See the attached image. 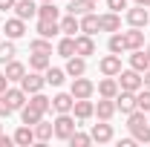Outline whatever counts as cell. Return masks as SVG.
<instances>
[{"mask_svg":"<svg viewBox=\"0 0 150 147\" xmlns=\"http://www.w3.org/2000/svg\"><path fill=\"white\" fill-rule=\"evenodd\" d=\"M12 144H15L12 136H0V147H12Z\"/></svg>","mask_w":150,"mask_h":147,"instance_id":"43","label":"cell"},{"mask_svg":"<svg viewBox=\"0 0 150 147\" xmlns=\"http://www.w3.org/2000/svg\"><path fill=\"white\" fill-rule=\"evenodd\" d=\"M67 75H69V78L87 75V58H81V55H72V58H67Z\"/></svg>","mask_w":150,"mask_h":147,"instance_id":"15","label":"cell"},{"mask_svg":"<svg viewBox=\"0 0 150 147\" xmlns=\"http://www.w3.org/2000/svg\"><path fill=\"white\" fill-rule=\"evenodd\" d=\"M0 15H3V12H0Z\"/></svg>","mask_w":150,"mask_h":147,"instance_id":"52","label":"cell"},{"mask_svg":"<svg viewBox=\"0 0 150 147\" xmlns=\"http://www.w3.org/2000/svg\"><path fill=\"white\" fill-rule=\"evenodd\" d=\"M26 35V20H20L18 15L12 20H6V37L9 40H18V37H23Z\"/></svg>","mask_w":150,"mask_h":147,"instance_id":"13","label":"cell"},{"mask_svg":"<svg viewBox=\"0 0 150 147\" xmlns=\"http://www.w3.org/2000/svg\"><path fill=\"white\" fill-rule=\"evenodd\" d=\"M29 49H32V52H49V55H52V40H49V37H35V40L29 43Z\"/></svg>","mask_w":150,"mask_h":147,"instance_id":"39","label":"cell"},{"mask_svg":"<svg viewBox=\"0 0 150 147\" xmlns=\"http://www.w3.org/2000/svg\"><path fill=\"white\" fill-rule=\"evenodd\" d=\"M67 141H69L72 147H90V144H93V136H87V133H78V130H75Z\"/></svg>","mask_w":150,"mask_h":147,"instance_id":"38","label":"cell"},{"mask_svg":"<svg viewBox=\"0 0 150 147\" xmlns=\"http://www.w3.org/2000/svg\"><path fill=\"white\" fill-rule=\"evenodd\" d=\"M20 118H23V124H29V127H35L38 121L43 118V112H40V110H35L32 104H26V107L20 110Z\"/></svg>","mask_w":150,"mask_h":147,"instance_id":"32","label":"cell"},{"mask_svg":"<svg viewBox=\"0 0 150 147\" xmlns=\"http://www.w3.org/2000/svg\"><path fill=\"white\" fill-rule=\"evenodd\" d=\"M121 35H124V43H127V52H133V49H144V32H142V29L130 26V29L121 32Z\"/></svg>","mask_w":150,"mask_h":147,"instance_id":"11","label":"cell"},{"mask_svg":"<svg viewBox=\"0 0 150 147\" xmlns=\"http://www.w3.org/2000/svg\"><path fill=\"white\" fill-rule=\"evenodd\" d=\"M72 112H75V118L87 121V118H93V115H95V104L90 101V98H75V104H72Z\"/></svg>","mask_w":150,"mask_h":147,"instance_id":"10","label":"cell"},{"mask_svg":"<svg viewBox=\"0 0 150 147\" xmlns=\"http://www.w3.org/2000/svg\"><path fill=\"white\" fill-rule=\"evenodd\" d=\"M142 81H144V87L150 90V69H147V72H142Z\"/></svg>","mask_w":150,"mask_h":147,"instance_id":"46","label":"cell"},{"mask_svg":"<svg viewBox=\"0 0 150 147\" xmlns=\"http://www.w3.org/2000/svg\"><path fill=\"white\" fill-rule=\"evenodd\" d=\"M0 136H3V124H0Z\"/></svg>","mask_w":150,"mask_h":147,"instance_id":"50","label":"cell"},{"mask_svg":"<svg viewBox=\"0 0 150 147\" xmlns=\"http://www.w3.org/2000/svg\"><path fill=\"white\" fill-rule=\"evenodd\" d=\"M12 139H15V144H20V147H29L32 141H35V130L29 127V124H23V127H18V133H15Z\"/></svg>","mask_w":150,"mask_h":147,"instance_id":"28","label":"cell"},{"mask_svg":"<svg viewBox=\"0 0 150 147\" xmlns=\"http://www.w3.org/2000/svg\"><path fill=\"white\" fill-rule=\"evenodd\" d=\"M72 104H75L72 92H58L52 98V110L55 112H72Z\"/></svg>","mask_w":150,"mask_h":147,"instance_id":"19","label":"cell"},{"mask_svg":"<svg viewBox=\"0 0 150 147\" xmlns=\"http://www.w3.org/2000/svg\"><path fill=\"white\" fill-rule=\"evenodd\" d=\"M81 20V32L84 35H95V32H101V23H98V15H84V18H78Z\"/></svg>","mask_w":150,"mask_h":147,"instance_id":"27","label":"cell"},{"mask_svg":"<svg viewBox=\"0 0 150 147\" xmlns=\"http://www.w3.org/2000/svg\"><path fill=\"white\" fill-rule=\"evenodd\" d=\"M93 141H98V144H107V141H112V124H107V121H101V124H93Z\"/></svg>","mask_w":150,"mask_h":147,"instance_id":"17","label":"cell"},{"mask_svg":"<svg viewBox=\"0 0 150 147\" xmlns=\"http://www.w3.org/2000/svg\"><path fill=\"white\" fill-rule=\"evenodd\" d=\"M133 3H136V6H144V3H147V0H133Z\"/></svg>","mask_w":150,"mask_h":147,"instance_id":"47","label":"cell"},{"mask_svg":"<svg viewBox=\"0 0 150 147\" xmlns=\"http://www.w3.org/2000/svg\"><path fill=\"white\" fill-rule=\"evenodd\" d=\"M9 112H15V110H12V104L6 101V95L0 92V115H9Z\"/></svg>","mask_w":150,"mask_h":147,"instance_id":"41","label":"cell"},{"mask_svg":"<svg viewBox=\"0 0 150 147\" xmlns=\"http://www.w3.org/2000/svg\"><path fill=\"white\" fill-rule=\"evenodd\" d=\"M15 3H18V0H0V12H6V9H15Z\"/></svg>","mask_w":150,"mask_h":147,"instance_id":"42","label":"cell"},{"mask_svg":"<svg viewBox=\"0 0 150 147\" xmlns=\"http://www.w3.org/2000/svg\"><path fill=\"white\" fill-rule=\"evenodd\" d=\"M115 110H121L124 115H130L133 110H139V107H136V92L118 90V95H115Z\"/></svg>","mask_w":150,"mask_h":147,"instance_id":"7","label":"cell"},{"mask_svg":"<svg viewBox=\"0 0 150 147\" xmlns=\"http://www.w3.org/2000/svg\"><path fill=\"white\" fill-rule=\"evenodd\" d=\"M3 95H6V101L12 104V110H23V107H26V101H29V95L20 90V87H9Z\"/></svg>","mask_w":150,"mask_h":147,"instance_id":"12","label":"cell"},{"mask_svg":"<svg viewBox=\"0 0 150 147\" xmlns=\"http://www.w3.org/2000/svg\"><path fill=\"white\" fill-rule=\"evenodd\" d=\"M23 75H26V66H23L20 61L12 58V61L6 64V78H9V84H12V81H18V84H20V78H23Z\"/></svg>","mask_w":150,"mask_h":147,"instance_id":"29","label":"cell"},{"mask_svg":"<svg viewBox=\"0 0 150 147\" xmlns=\"http://www.w3.org/2000/svg\"><path fill=\"white\" fill-rule=\"evenodd\" d=\"M136 107L142 112H150V90L147 87H142V90L136 92Z\"/></svg>","mask_w":150,"mask_h":147,"instance_id":"36","label":"cell"},{"mask_svg":"<svg viewBox=\"0 0 150 147\" xmlns=\"http://www.w3.org/2000/svg\"><path fill=\"white\" fill-rule=\"evenodd\" d=\"M115 78H118V90L139 92L142 87H144V81H142V72H136V69H121Z\"/></svg>","mask_w":150,"mask_h":147,"instance_id":"2","label":"cell"},{"mask_svg":"<svg viewBox=\"0 0 150 147\" xmlns=\"http://www.w3.org/2000/svg\"><path fill=\"white\" fill-rule=\"evenodd\" d=\"M52 124H55V139H64V141L78 130V124H75V118L69 115V112H58V118L52 121Z\"/></svg>","mask_w":150,"mask_h":147,"instance_id":"3","label":"cell"},{"mask_svg":"<svg viewBox=\"0 0 150 147\" xmlns=\"http://www.w3.org/2000/svg\"><path fill=\"white\" fill-rule=\"evenodd\" d=\"M58 55H64V58H72L75 55V37L72 35H67V37L58 40Z\"/></svg>","mask_w":150,"mask_h":147,"instance_id":"34","label":"cell"},{"mask_svg":"<svg viewBox=\"0 0 150 147\" xmlns=\"http://www.w3.org/2000/svg\"><path fill=\"white\" fill-rule=\"evenodd\" d=\"M43 87H46V78H43L40 72H35V69H32V72H26L23 78H20V90L26 92V95H32V92H40Z\"/></svg>","mask_w":150,"mask_h":147,"instance_id":"4","label":"cell"},{"mask_svg":"<svg viewBox=\"0 0 150 147\" xmlns=\"http://www.w3.org/2000/svg\"><path fill=\"white\" fill-rule=\"evenodd\" d=\"M58 32H61L58 20H38V35H40V37H49V40H52Z\"/></svg>","mask_w":150,"mask_h":147,"instance_id":"30","label":"cell"},{"mask_svg":"<svg viewBox=\"0 0 150 147\" xmlns=\"http://www.w3.org/2000/svg\"><path fill=\"white\" fill-rule=\"evenodd\" d=\"M107 46H110L112 55H121V52H127V43H124V35H121V32H112Z\"/></svg>","mask_w":150,"mask_h":147,"instance_id":"33","label":"cell"},{"mask_svg":"<svg viewBox=\"0 0 150 147\" xmlns=\"http://www.w3.org/2000/svg\"><path fill=\"white\" fill-rule=\"evenodd\" d=\"M49 66H52L49 52H32V58H29V69H35V72H46Z\"/></svg>","mask_w":150,"mask_h":147,"instance_id":"22","label":"cell"},{"mask_svg":"<svg viewBox=\"0 0 150 147\" xmlns=\"http://www.w3.org/2000/svg\"><path fill=\"white\" fill-rule=\"evenodd\" d=\"M15 15H18L20 20L38 18V6H35V0H18V3H15Z\"/></svg>","mask_w":150,"mask_h":147,"instance_id":"18","label":"cell"},{"mask_svg":"<svg viewBox=\"0 0 150 147\" xmlns=\"http://www.w3.org/2000/svg\"><path fill=\"white\" fill-rule=\"evenodd\" d=\"M98 69H101V75H112V78H115V75L121 72V55H107V58H101V61H98Z\"/></svg>","mask_w":150,"mask_h":147,"instance_id":"9","label":"cell"},{"mask_svg":"<svg viewBox=\"0 0 150 147\" xmlns=\"http://www.w3.org/2000/svg\"><path fill=\"white\" fill-rule=\"evenodd\" d=\"M32 130H35V139H38V141H49V139L55 136V124H49V121H43V118H40Z\"/></svg>","mask_w":150,"mask_h":147,"instance_id":"26","label":"cell"},{"mask_svg":"<svg viewBox=\"0 0 150 147\" xmlns=\"http://www.w3.org/2000/svg\"><path fill=\"white\" fill-rule=\"evenodd\" d=\"M95 115H98L101 121H110L112 115H115V98H101V101L95 104Z\"/></svg>","mask_w":150,"mask_h":147,"instance_id":"20","label":"cell"},{"mask_svg":"<svg viewBox=\"0 0 150 147\" xmlns=\"http://www.w3.org/2000/svg\"><path fill=\"white\" fill-rule=\"evenodd\" d=\"M98 95H101V98H115V95H118V78L104 75V81L98 84Z\"/></svg>","mask_w":150,"mask_h":147,"instance_id":"21","label":"cell"},{"mask_svg":"<svg viewBox=\"0 0 150 147\" xmlns=\"http://www.w3.org/2000/svg\"><path fill=\"white\" fill-rule=\"evenodd\" d=\"M144 52H147V55H150V43H147V49H144Z\"/></svg>","mask_w":150,"mask_h":147,"instance_id":"49","label":"cell"},{"mask_svg":"<svg viewBox=\"0 0 150 147\" xmlns=\"http://www.w3.org/2000/svg\"><path fill=\"white\" fill-rule=\"evenodd\" d=\"M43 78H46V84H52V87H61V84H64V78H67V69H58V66H49Z\"/></svg>","mask_w":150,"mask_h":147,"instance_id":"35","label":"cell"},{"mask_svg":"<svg viewBox=\"0 0 150 147\" xmlns=\"http://www.w3.org/2000/svg\"><path fill=\"white\" fill-rule=\"evenodd\" d=\"M58 26H61L64 35H72V37H75V32H81V20L75 18V15H69V12H67V18L58 20Z\"/></svg>","mask_w":150,"mask_h":147,"instance_id":"24","label":"cell"},{"mask_svg":"<svg viewBox=\"0 0 150 147\" xmlns=\"http://www.w3.org/2000/svg\"><path fill=\"white\" fill-rule=\"evenodd\" d=\"M107 6H110V12H121V9H127V0H107Z\"/></svg>","mask_w":150,"mask_h":147,"instance_id":"40","label":"cell"},{"mask_svg":"<svg viewBox=\"0 0 150 147\" xmlns=\"http://www.w3.org/2000/svg\"><path fill=\"white\" fill-rule=\"evenodd\" d=\"M98 23H101V32H118V29H121V18H118V12H107V15H101Z\"/></svg>","mask_w":150,"mask_h":147,"instance_id":"23","label":"cell"},{"mask_svg":"<svg viewBox=\"0 0 150 147\" xmlns=\"http://www.w3.org/2000/svg\"><path fill=\"white\" fill-rule=\"evenodd\" d=\"M40 3H55V0H40Z\"/></svg>","mask_w":150,"mask_h":147,"instance_id":"48","label":"cell"},{"mask_svg":"<svg viewBox=\"0 0 150 147\" xmlns=\"http://www.w3.org/2000/svg\"><path fill=\"white\" fill-rule=\"evenodd\" d=\"M26 104H32V107H35V110H40V112H46L49 107H52V98H46V95H43V90H40V92H32Z\"/></svg>","mask_w":150,"mask_h":147,"instance_id":"31","label":"cell"},{"mask_svg":"<svg viewBox=\"0 0 150 147\" xmlns=\"http://www.w3.org/2000/svg\"><path fill=\"white\" fill-rule=\"evenodd\" d=\"M133 144H136V139H121V144H118V147H133Z\"/></svg>","mask_w":150,"mask_h":147,"instance_id":"45","label":"cell"},{"mask_svg":"<svg viewBox=\"0 0 150 147\" xmlns=\"http://www.w3.org/2000/svg\"><path fill=\"white\" fill-rule=\"evenodd\" d=\"M38 20H61V9L55 3H40L38 6Z\"/></svg>","mask_w":150,"mask_h":147,"instance_id":"25","label":"cell"},{"mask_svg":"<svg viewBox=\"0 0 150 147\" xmlns=\"http://www.w3.org/2000/svg\"><path fill=\"white\" fill-rule=\"evenodd\" d=\"M130 69H136V72H147V69H150V55L144 52V49H133Z\"/></svg>","mask_w":150,"mask_h":147,"instance_id":"14","label":"cell"},{"mask_svg":"<svg viewBox=\"0 0 150 147\" xmlns=\"http://www.w3.org/2000/svg\"><path fill=\"white\" fill-rule=\"evenodd\" d=\"M124 18H127V23H130V26L144 29V26L150 23V12H147V6H133V9H127V12H124Z\"/></svg>","mask_w":150,"mask_h":147,"instance_id":"5","label":"cell"},{"mask_svg":"<svg viewBox=\"0 0 150 147\" xmlns=\"http://www.w3.org/2000/svg\"><path fill=\"white\" fill-rule=\"evenodd\" d=\"M95 9V0H69V6H67V12L75 15V18H84V15H90Z\"/></svg>","mask_w":150,"mask_h":147,"instance_id":"16","label":"cell"},{"mask_svg":"<svg viewBox=\"0 0 150 147\" xmlns=\"http://www.w3.org/2000/svg\"><path fill=\"white\" fill-rule=\"evenodd\" d=\"M144 6H147V9H150V0H147V3H144Z\"/></svg>","mask_w":150,"mask_h":147,"instance_id":"51","label":"cell"},{"mask_svg":"<svg viewBox=\"0 0 150 147\" xmlns=\"http://www.w3.org/2000/svg\"><path fill=\"white\" fill-rule=\"evenodd\" d=\"M75 55H81V58H90V55H95V40H93V35H75Z\"/></svg>","mask_w":150,"mask_h":147,"instance_id":"8","label":"cell"},{"mask_svg":"<svg viewBox=\"0 0 150 147\" xmlns=\"http://www.w3.org/2000/svg\"><path fill=\"white\" fill-rule=\"evenodd\" d=\"M72 98H93L95 92V84L90 81V78H84V75H78V78H72Z\"/></svg>","mask_w":150,"mask_h":147,"instance_id":"6","label":"cell"},{"mask_svg":"<svg viewBox=\"0 0 150 147\" xmlns=\"http://www.w3.org/2000/svg\"><path fill=\"white\" fill-rule=\"evenodd\" d=\"M127 127H130L136 141H150V121H147V115L142 110H133L127 115Z\"/></svg>","mask_w":150,"mask_h":147,"instance_id":"1","label":"cell"},{"mask_svg":"<svg viewBox=\"0 0 150 147\" xmlns=\"http://www.w3.org/2000/svg\"><path fill=\"white\" fill-rule=\"evenodd\" d=\"M9 90V78H6V72H0V92Z\"/></svg>","mask_w":150,"mask_h":147,"instance_id":"44","label":"cell"},{"mask_svg":"<svg viewBox=\"0 0 150 147\" xmlns=\"http://www.w3.org/2000/svg\"><path fill=\"white\" fill-rule=\"evenodd\" d=\"M15 55H18V49H15V43H12V40H6V43L0 40V64H9V61H12Z\"/></svg>","mask_w":150,"mask_h":147,"instance_id":"37","label":"cell"}]
</instances>
